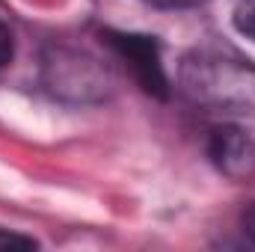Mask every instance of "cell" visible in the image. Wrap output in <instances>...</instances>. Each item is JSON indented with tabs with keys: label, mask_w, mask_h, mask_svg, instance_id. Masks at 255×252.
Listing matches in <instances>:
<instances>
[{
	"label": "cell",
	"mask_w": 255,
	"mask_h": 252,
	"mask_svg": "<svg viewBox=\"0 0 255 252\" xmlns=\"http://www.w3.org/2000/svg\"><path fill=\"white\" fill-rule=\"evenodd\" d=\"M12 54H15V42H12V33H9V27L0 21V71H3L6 65L12 63Z\"/></svg>",
	"instance_id": "8992f818"
},
{
	"label": "cell",
	"mask_w": 255,
	"mask_h": 252,
	"mask_svg": "<svg viewBox=\"0 0 255 252\" xmlns=\"http://www.w3.org/2000/svg\"><path fill=\"white\" fill-rule=\"evenodd\" d=\"M0 247H36V241L33 238H21V235H6V232H0Z\"/></svg>",
	"instance_id": "52a82bcc"
},
{
	"label": "cell",
	"mask_w": 255,
	"mask_h": 252,
	"mask_svg": "<svg viewBox=\"0 0 255 252\" xmlns=\"http://www.w3.org/2000/svg\"><path fill=\"white\" fill-rule=\"evenodd\" d=\"M110 48L130 65L133 77L139 80V86L145 92L154 95H166V74H163V63H160V48L154 39L148 36H107Z\"/></svg>",
	"instance_id": "3957f363"
},
{
	"label": "cell",
	"mask_w": 255,
	"mask_h": 252,
	"mask_svg": "<svg viewBox=\"0 0 255 252\" xmlns=\"http://www.w3.org/2000/svg\"><path fill=\"white\" fill-rule=\"evenodd\" d=\"M181 89L199 104L255 110V68L241 60L211 54L187 57L181 65Z\"/></svg>",
	"instance_id": "6da1fadb"
},
{
	"label": "cell",
	"mask_w": 255,
	"mask_h": 252,
	"mask_svg": "<svg viewBox=\"0 0 255 252\" xmlns=\"http://www.w3.org/2000/svg\"><path fill=\"white\" fill-rule=\"evenodd\" d=\"M244 235H247V238L255 244V205L247 211V214H244Z\"/></svg>",
	"instance_id": "9c48e42d"
},
{
	"label": "cell",
	"mask_w": 255,
	"mask_h": 252,
	"mask_svg": "<svg viewBox=\"0 0 255 252\" xmlns=\"http://www.w3.org/2000/svg\"><path fill=\"white\" fill-rule=\"evenodd\" d=\"M208 154L217 163V169L229 178H250L255 175V142L247 130L235 125H223L211 130Z\"/></svg>",
	"instance_id": "277c9868"
},
{
	"label": "cell",
	"mask_w": 255,
	"mask_h": 252,
	"mask_svg": "<svg viewBox=\"0 0 255 252\" xmlns=\"http://www.w3.org/2000/svg\"><path fill=\"white\" fill-rule=\"evenodd\" d=\"M232 21H235V30L241 36L255 42V0H238L235 12H232Z\"/></svg>",
	"instance_id": "5b68a950"
},
{
	"label": "cell",
	"mask_w": 255,
	"mask_h": 252,
	"mask_svg": "<svg viewBox=\"0 0 255 252\" xmlns=\"http://www.w3.org/2000/svg\"><path fill=\"white\" fill-rule=\"evenodd\" d=\"M45 83L54 95L68 101H98L104 98L110 77L95 57L68 48H54L45 57Z\"/></svg>",
	"instance_id": "7a4b0ae2"
},
{
	"label": "cell",
	"mask_w": 255,
	"mask_h": 252,
	"mask_svg": "<svg viewBox=\"0 0 255 252\" xmlns=\"http://www.w3.org/2000/svg\"><path fill=\"white\" fill-rule=\"evenodd\" d=\"M151 6H160V9H190V6H199L205 0H148Z\"/></svg>",
	"instance_id": "ba28073f"
}]
</instances>
